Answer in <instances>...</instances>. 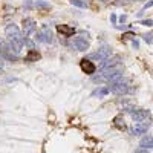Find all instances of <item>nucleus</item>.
Listing matches in <instances>:
<instances>
[{"label":"nucleus","mask_w":153,"mask_h":153,"mask_svg":"<svg viewBox=\"0 0 153 153\" xmlns=\"http://www.w3.org/2000/svg\"><path fill=\"white\" fill-rule=\"evenodd\" d=\"M81 69H83V72H86V74H89V75H92L94 72H95V65L92 61H89V60H81Z\"/></svg>","instance_id":"obj_1"},{"label":"nucleus","mask_w":153,"mask_h":153,"mask_svg":"<svg viewBox=\"0 0 153 153\" xmlns=\"http://www.w3.org/2000/svg\"><path fill=\"white\" fill-rule=\"evenodd\" d=\"M57 31L60 32V34H65L66 37H71V35H74V28H71V26H68V25H58L57 26Z\"/></svg>","instance_id":"obj_2"},{"label":"nucleus","mask_w":153,"mask_h":153,"mask_svg":"<svg viewBox=\"0 0 153 153\" xmlns=\"http://www.w3.org/2000/svg\"><path fill=\"white\" fill-rule=\"evenodd\" d=\"M147 129H149V124H136L133 127V135L144 133V132H147Z\"/></svg>","instance_id":"obj_3"},{"label":"nucleus","mask_w":153,"mask_h":153,"mask_svg":"<svg viewBox=\"0 0 153 153\" xmlns=\"http://www.w3.org/2000/svg\"><path fill=\"white\" fill-rule=\"evenodd\" d=\"M38 58H40V54L37 52V51H34V49H29V52H28V55H26V61H37Z\"/></svg>","instance_id":"obj_4"},{"label":"nucleus","mask_w":153,"mask_h":153,"mask_svg":"<svg viewBox=\"0 0 153 153\" xmlns=\"http://www.w3.org/2000/svg\"><path fill=\"white\" fill-rule=\"evenodd\" d=\"M113 123H115V127H118V129H121V130H124V129H126V124H124L123 117H117V118L113 120Z\"/></svg>","instance_id":"obj_5"},{"label":"nucleus","mask_w":153,"mask_h":153,"mask_svg":"<svg viewBox=\"0 0 153 153\" xmlns=\"http://www.w3.org/2000/svg\"><path fill=\"white\" fill-rule=\"evenodd\" d=\"M74 43H75V46L76 48H78L80 51H84V49H87V43L86 42H83V40H80V38H75V40H74Z\"/></svg>","instance_id":"obj_6"},{"label":"nucleus","mask_w":153,"mask_h":153,"mask_svg":"<svg viewBox=\"0 0 153 153\" xmlns=\"http://www.w3.org/2000/svg\"><path fill=\"white\" fill-rule=\"evenodd\" d=\"M141 146H143V147H147V149H150V147H152V136H147V138H144L143 141H141Z\"/></svg>","instance_id":"obj_7"},{"label":"nucleus","mask_w":153,"mask_h":153,"mask_svg":"<svg viewBox=\"0 0 153 153\" xmlns=\"http://www.w3.org/2000/svg\"><path fill=\"white\" fill-rule=\"evenodd\" d=\"M72 5L80 6V8H84V3H83V2H80V0H72Z\"/></svg>","instance_id":"obj_8"},{"label":"nucleus","mask_w":153,"mask_h":153,"mask_svg":"<svg viewBox=\"0 0 153 153\" xmlns=\"http://www.w3.org/2000/svg\"><path fill=\"white\" fill-rule=\"evenodd\" d=\"M136 153H147V152H136Z\"/></svg>","instance_id":"obj_9"}]
</instances>
